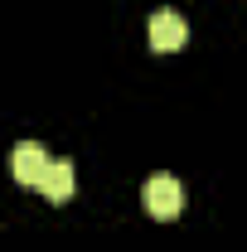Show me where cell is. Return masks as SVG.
Returning <instances> with one entry per match:
<instances>
[{
	"instance_id": "1",
	"label": "cell",
	"mask_w": 247,
	"mask_h": 252,
	"mask_svg": "<svg viewBox=\"0 0 247 252\" xmlns=\"http://www.w3.org/2000/svg\"><path fill=\"white\" fill-rule=\"evenodd\" d=\"M146 209L155 219H180L185 214V185L175 175H151L146 180Z\"/></svg>"
},
{
	"instance_id": "2",
	"label": "cell",
	"mask_w": 247,
	"mask_h": 252,
	"mask_svg": "<svg viewBox=\"0 0 247 252\" xmlns=\"http://www.w3.org/2000/svg\"><path fill=\"white\" fill-rule=\"evenodd\" d=\"M189 44V25L180 10H155L151 15V49L155 54H175Z\"/></svg>"
},
{
	"instance_id": "3",
	"label": "cell",
	"mask_w": 247,
	"mask_h": 252,
	"mask_svg": "<svg viewBox=\"0 0 247 252\" xmlns=\"http://www.w3.org/2000/svg\"><path fill=\"white\" fill-rule=\"evenodd\" d=\"M44 170H49V151L39 146V141H20L15 151H10V175L20 180V185H39L44 180Z\"/></svg>"
},
{
	"instance_id": "4",
	"label": "cell",
	"mask_w": 247,
	"mask_h": 252,
	"mask_svg": "<svg viewBox=\"0 0 247 252\" xmlns=\"http://www.w3.org/2000/svg\"><path fill=\"white\" fill-rule=\"evenodd\" d=\"M73 185H78V175H73V160H49L44 180H39L34 189H39L49 204H68V199H73Z\"/></svg>"
}]
</instances>
